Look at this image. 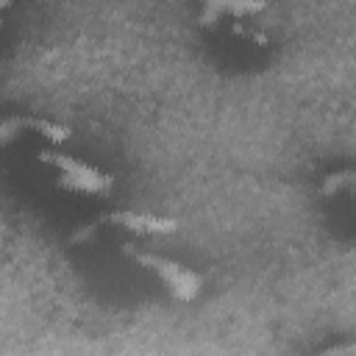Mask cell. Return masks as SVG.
I'll list each match as a JSON object with an SVG mask.
<instances>
[{
	"mask_svg": "<svg viewBox=\"0 0 356 356\" xmlns=\"http://www.w3.org/2000/svg\"><path fill=\"white\" fill-rule=\"evenodd\" d=\"M195 22L222 42L264 50L278 36V8L273 0H195Z\"/></svg>",
	"mask_w": 356,
	"mask_h": 356,
	"instance_id": "6da1fadb",
	"label": "cell"
},
{
	"mask_svg": "<svg viewBox=\"0 0 356 356\" xmlns=\"http://www.w3.org/2000/svg\"><path fill=\"white\" fill-rule=\"evenodd\" d=\"M39 164L53 172V181L61 192H70L78 197H108L114 192V175L81 156H72L56 147H42Z\"/></svg>",
	"mask_w": 356,
	"mask_h": 356,
	"instance_id": "7a4b0ae2",
	"label": "cell"
},
{
	"mask_svg": "<svg viewBox=\"0 0 356 356\" xmlns=\"http://www.w3.org/2000/svg\"><path fill=\"white\" fill-rule=\"evenodd\" d=\"M122 250H125V256H128L136 267H142L145 273H150V275L164 286V292H167L172 300H178V303H195V300L203 295V289H206V275H203L200 270H195L192 264L178 261V259H170V256H164V253L131 248V245H125Z\"/></svg>",
	"mask_w": 356,
	"mask_h": 356,
	"instance_id": "3957f363",
	"label": "cell"
},
{
	"mask_svg": "<svg viewBox=\"0 0 356 356\" xmlns=\"http://www.w3.org/2000/svg\"><path fill=\"white\" fill-rule=\"evenodd\" d=\"M95 228L108 225V228H120L128 231L134 236H170L181 231V220L178 217H167V214H153V211H134V209H114V211H103L95 217L92 222Z\"/></svg>",
	"mask_w": 356,
	"mask_h": 356,
	"instance_id": "277c9868",
	"label": "cell"
},
{
	"mask_svg": "<svg viewBox=\"0 0 356 356\" xmlns=\"http://www.w3.org/2000/svg\"><path fill=\"white\" fill-rule=\"evenodd\" d=\"M317 197L334 217L356 225V167H339L325 172L317 186Z\"/></svg>",
	"mask_w": 356,
	"mask_h": 356,
	"instance_id": "5b68a950",
	"label": "cell"
},
{
	"mask_svg": "<svg viewBox=\"0 0 356 356\" xmlns=\"http://www.w3.org/2000/svg\"><path fill=\"white\" fill-rule=\"evenodd\" d=\"M22 131L31 134V136L44 139V142H50V145H64V142H70V136H72L70 125H61V122H56V120H44V117H17V114H14V117H6V122H3V128H0V142H3V145H11L14 139L22 136Z\"/></svg>",
	"mask_w": 356,
	"mask_h": 356,
	"instance_id": "8992f818",
	"label": "cell"
},
{
	"mask_svg": "<svg viewBox=\"0 0 356 356\" xmlns=\"http://www.w3.org/2000/svg\"><path fill=\"white\" fill-rule=\"evenodd\" d=\"M325 356H339V353H356V342H342V345H328L323 348Z\"/></svg>",
	"mask_w": 356,
	"mask_h": 356,
	"instance_id": "52a82bcc",
	"label": "cell"
},
{
	"mask_svg": "<svg viewBox=\"0 0 356 356\" xmlns=\"http://www.w3.org/2000/svg\"><path fill=\"white\" fill-rule=\"evenodd\" d=\"M11 3H14V0H0V8H3V14L11 8Z\"/></svg>",
	"mask_w": 356,
	"mask_h": 356,
	"instance_id": "ba28073f",
	"label": "cell"
}]
</instances>
